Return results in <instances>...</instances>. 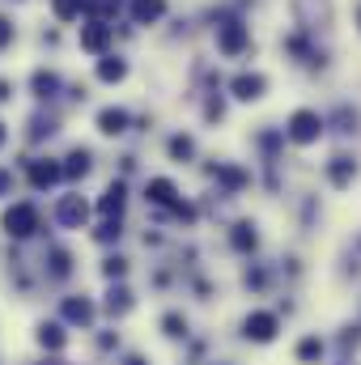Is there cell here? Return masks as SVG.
Here are the masks:
<instances>
[{
  "instance_id": "obj_4",
  "label": "cell",
  "mask_w": 361,
  "mask_h": 365,
  "mask_svg": "<svg viewBox=\"0 0 361 365\" xmlns=\"http://www.w3.org/2000/svg\"><path fill=\"white\" fill-rule=\"evenodd\" d=\"M332 357V340L319 336V331H306L293 340V365H327Z\"/></svg>"
},
{
  "instance_id": "obj_12",
  "label": "cell",
  "mask_w": 361,
  "mask_h": 365,
  "mask_svg": "<svg viewBox=\"0 0 361 365\" xmlns=\"http://www.w3.org/2000/svg\"><path fill=\"white\" fill-rule=\"evenodd\" d=\"M128 128V110H119V106H106L102 115H98V132H106V136H119Z\"/></svg>"
},
{
  "instance_id": "obj_22",
  "label": "cell",
  "mask_w": 361,
  "mask_h": 365,
  "mask_svg": "<svg viewBox=\"0 0 361 365\" xmlns=\"http://www.w3.org/2000/svg\"><path fill=\"white\" fill-rule=\"evenodd\" d=\"M39 344H43V349H64V331H60L56 323H43V327H39Z\"/></svg>"
},
{
  "instance_id": "obj_36",
  "label": "cell",
  "mask_w": 361,
  "mask_h": 365,
  "mask_svg": "<svg viewBox=\"0 0 361 365\" xmlns=\"http://www.w3.org/2000/svg\"><path fill=\"white\" fill-rule=\"evenodd\" d=\"M47 365H60V361H47Z\"/></svg>"
},
{
  "instance_id": "obj_18",
  "label": "cell",
  "mask_w": 361,
  "mask_h": 365,
  "mask_svg": "<svg viewBox=\"0 0 361 365\" xmlns=\"http://www.w3.org/2000/svg\"><path fill=\"white\" fill-rule=\"evenodd\" d=\"M81 9H90V0H51V13H56L60 21H73V17H81Z\"/></svg>"
},
{
  "instance_id": "obj_34",
  "label": "cell",
  "mask_w": 361,
  "mask_h": 365,
  "mask_svg": "<svg viewBox=\"0 0 361 365\" xmlns=\"http://www.w3.org/2000/svg\"><path fill=\"white\" fill-rule=\"evenodd\" d=\"M0 145H4V123H0Z\"/></svg>"
},
{
  "instance_id": "obj_3",
  "label": "cell",
  "mask_w": 361,
  "mask_h": 365,
  "mask_svg": "<svg viewBox=\"0 0 361 365\" xmlns=\"http://www.w3.org/2000/svg\"><path fill=\"white\" fill-rule=\"evenodd\" d=\"M293 17L306 34H319V30H332L336 21V4L332 0H293Z\"/></svg>"
},
{
  "instance_id": "obj_5",
  "label": "cell",
  "mask_w": 361,
  "mask_h": 365,
  "mask_svg": "<svg viewBox=\"0 0 361 365\" xmlns=\"http://www.w3.org/2000/svg\"><path fill=\"white\" fill-rule=\"evenodd\" d=\"M323 175H327V182H332L336 191H349V187L357 182V175H361V162L353 158V153H332L327 166H323Z\"/></svg>"
},
{
  "instance_id": "obj_27",
  "label": "cell",
  "mask_w": 361,
  "mask_h": 365,
  "mask_svg": "<svg viewBox=\"0 0 361 365\" xmlns=\"http://www.w3.org/2000/svg\"><path fill=\"white\" fill-rule=\"evenodd\" d=\"M162 327H166V336H175V340L187 336V319H179V314H166V319H162Z\"/></svg>"
},
{
  "instance_id": "obj_16",
  "label": "cell",
  "mask_w": 361,
  "mask_h": 365,
  "mask_svg": "<svg viewBox=\"0 0 361 365\" xmlns=\"http://www.w3.org/2000/svg\"><path fill=\"white\" fill-rule=\"evenodd\" d=\"M60 175H64V166H56V162H34L30 182H34V187H51V182H60Z\"/></svg>"
},
{
  "instance_id": "obj_2",
  "label": "cell",
  "mask_w": 361,
  "mask_h": 365,
  "mask_svg": "<svg viewBox=\"0 0 361 365\" xmlns=\"http://www.w3.org/2000/svg\"><path fill=\"white\" fill-rule=\"evenodd\" d=\"M280 331H285V319H280V310H268V306H255V310H247L243 314V340L247 344H260V349H268L280 340Z\"/></svg>"
},
{
  "instance_id": "obj_19",
  "label": "cell",
  "mask_w": 361,
  "mask_h": 365,
  "mask_svg": "<svg viewBox=\"0 0 361 365\" xmlns=\"http://www.w3.org/2000/svg\"><path fill=\"white\" fill-rule=\"evenodd\" d=\"M175 195H179V191H175V182L171 179H153L149 182V200H153V204H175Z\"/></svg>"
},
{
  "instance_id": "obj_26",
  "label": "cell",
  "mask_w": 361,
  "mask_h": 365,
  "mask_svg": "<svg viewBox=\"0 0 361 365\" xmlns=\"http://www.w3.org/2000/svg\"><path fill=\"white\" fill-rule=\"evenodd\" d=\"M86 170H90V153H86V149L68 153V166H64V175H86Z\"/></svg>"
},
{
  "instance_id": "obj_32",
  "label": "cell",
  "mask_w": 361,
  "mask_h": 365,
  "mask_svg": "<svg viewBox=\"0 0 361 365\" xmlns=\"http://www.w3.org/2000/svg\"><path fill=\"white\" fill-rule=\"evenodd\" d=\"M9 182H13V175H9V170H0V195L9 191Z\"/></svg>"
},
{
  "instance_id": "obj_20",
  "label": "cell",
  "mask_w": 361,
  "mask_h": 365,
  "mask_svg": "<svg viewBox=\"0 0 361 365\" xmlns=\"http://www.w3.org/2000/svg\"><path fill=\"white\" fill-rule=\"evenodd\" d=\"M106 310H111V314H128V310H132V293H128L123 284L111 289V293H106Z\"/></svg>"
},
{
  "instance_id": "obj_33",
  "label": "cell",
  "mask_w": 361,
  "mask_h": 365,
  "mask_svg": "<svg viewBox=\"0 0 361 365\" xmlns=\"http://www.w3.org/2000/svg\"><path fill=\"white\" fill-rule=\"evenodd\" d=\"M128 365H145V361H141V357H128Z\"/></svg>"
},
{
  "instance_id": "obj_28",
  "label": "cell",
  "mask_w": 361,
  "mask_h": 365,
  "mask_svg": "<svg viewBox=\"0 0 361 365\" xmlns=\"http://www.w3.org/2000/svg\"><path fill=\"white\" fill-rule=\"evenodd\" d=\"M119 4H123V0H90V9L98 13V17H106V13H119Z\"/></svg>"
},
{
  "instance_id": "obj_31",
  "label": "cell",
  "mask_w": 361,
  "mask_h": 365,
  "mask_svg": "<svg viewBox=\"0 0 361 365\" xmlns=\"http://www.w3.org/2000/svg\"><path fill=\"white\" fill-rule=\"evenodd\" d=\"M9 38H13V26H9V21H4V17H0V47H4V43H9Z\"/></svg>"
},
{
  "instance_id": "obj_9",
  "label": "cell",
  "mask_w": 361,
  "mask_h": 365,
  "mask_svg": "<svg viewBox=\"0 0 361 365\" xmlns=\"http://www.w3.org/2000/svg\"><path fill=\"white\" fill-rule=\"evenodd\" d=\"M230 90L238 102H260L264 93H268V77L264 73H238L234 81H230Z\"/></svg>"
},
{
  "instance_id": "obj_1",
  "label": "cell",
  "mask_w": 361,
  "mask_h": 365,
  "mask_svg": "<svg viewBox=\"0 0 361 365\" xmlns=\"http://www.w3.org/2000/svg\"><path fill=\"white\" fill-rule=\"evenodd\" d=\"M323 132H327V115H319L315 106H298V110L285 119V140H289V145H298V149L319 145V140H323Z\"/></svg>"
},
{
  "instance_id": "obj_10",
  "label": "cell",
  "mask_w": 361,
  "mask_h": 365,
  "mask_svg": "<svg viewBox=\"0 0 361 365\" xmlns=\"http://www.w3.org/2000/svg\"><path fill=\"white\" fill-rule=\"evenodd\" d=\"M90 217V204L81 200V195H68V200H60V208H56V221L60 225H81Z\"/></svg>"
},
{
  "instance_id": "obj_8",
  "label": "cell",
  "mask_w": 361,
  "mask_h": 365,
  "mask_svg": "<svg viewBox=\"0 0 361 365\" xmlns=\"http://www.w3.org/2000/svg\"><path fill=\"white\" fill-rule=\"evenodd\" d=\"M247 43H251V34H247L243 21H225V26H217V47H221L225 56H243Z\"/></svg>"
},
{
  "instance_id": "obj_17",
  "label": "cell",
  "mask_w": 361,
  "mask_h": 365,
  "mask_svg": "<svg viewBox=\"0 0 361 365\" xmlns=\"http://www.w3.org/2000/svg\"><path fill=\"white\" fill-rule=\"evenodd\" d=\"M106 217H119L123 212V182H111L106 191H102V204H98Z\"/></svg>"
},
{
  "instance_id": "obj_35",
  "label": "cell",
  "mask_w": 361,
  "mask_h": 365,
  "mask_svg": "<svg viewBox=\"0 0 361 365\" xmlns=\"http://www.w3.org/2000/svg\"><path fill=\"white\" fill-rule=\"evenodd\" d=\"M357 30H361V4H357Z\"/></svg>"
},
{
  "instance_id": "obj_25",
  "label": "cell",
  "mask_w": 361,
  "mask_h": 365,
  "mask_svg": "<svg viewBox=\"0 0 361 365\" xmlns=\"http://www.w3.org/2000/svg\"><path fill=\"white\" fill-rule=\"evenodd\" d=\"M56 90H60L56 73H34V93H39V98H51Z\"/></svg>"
},
{
  "instance_id": "obj_29",
  "label": "cell",
  "mask_w": 361,
  "mask_h": 365,
  "mask_svg": "<svg viewBox=\"0 0 361 365\" xmlns=\"http://www.w3.org/2000/svg\"><path fill=\"white\" fill-rule=\"evenodd\" d=\"M171 153H175V158H191V140H187V136H175V140H171Z\"/></svg>"
},
{
  "instance_id": "obj_6",
  "label": "cell",
  "mask_w": 361,
  "mask_h": 365,
  "mask_svg": "<svg viewBox=\"0 0 361 365\" xmlns=\"http://www.w3.org/2000/svg\"><path fill=\"white\" fill-rule=\"evenodd\" d=\"M332 353H336V361H353L361 353V319H349V323H340V331L332 336Z\"/></svg>"
},
{
  "instance_id": "obj_7",
  "label": "cell",
  "mask_w": 361,
  "mask_h": 365,
  "mask_svg": "<svg viewBox=\"0 0 361 365\" xmlns=\"http://www.w3.org/2000/svg\"><path fill=\"white\" fill-rule=\"evenodd\" d=\"M4 230H9L13 238H30V234L39 230V212H34V204H13V208L4 212Z\"/></svg>"
},
{
  "instance_id": "obj_13",
  "label": "cell",
  "mask_w": 361,
  "mask_h": 365,
  "mask_svg": "<svg viewBox=\"0 0 361 365\" xmlns=\"http://www.w3.org/2000/svg\"><path fill=\"white\" fill-rule=\"evenodd\" d=\"M64 319L86 327V323L93 319V302H90V297H68V302H64Z\"/></svg>"
},
{
  "instance_id": "obj_14",
  "label": "cell",
  "mask_w": 361,
  "mask_h": 365,
  "mask_svg": "<svg viewBox=\"0 0 361 365\" xmlns=\"http://www.w3.org/2000/svg\"><path fill=\"white\" fill-rule=\"evenodd\" d=\"M166 13V0H132V17L141 21V26H149V21H158Z\"/></svg>"
},
{
  "instance_id": "obj_23",
  "label": "cell",
  "mask_w": 361,
  "mask_h": 365,
  "mask_svg": "<svg viewBox=\"0 0 361 365\" xmlns=\"http://www.w3.org/2000/svg\"><path fill=\"white\" fill-rule=\"evenodd\" d=\"M217 179L225 182V187H234V191H238V187H247V170H238V166H217Z\"/></svg>"
},
{
  "instance_id": "obj_15",
  "label": "cell",
  "mask_w": 361,
  "mask_h": 365,
  "mask_svg": "<svg viewBox=\"0 0 361 365\" xmlns=\"http://www.w3.org/2000/svg\"><path fill=\"white\" fill-rule=\"evenodd\" d=\"M106 38H111V26H102V21H93V26L81 30V47H86V51H102Z\"/></svg>"
},
{
  "instance_id": "obj_11",
  "label": "cell",
  "mask_w": 361,
  "mask_h": 365,
  "mask_svg": "<svg viewBox=\"0 0 361 365\" xmlns=\"http://www.w3.org/2000/svg\"><path fill=\"white\" fill-rule=\"evenodd\" d=\"M230 242H234V251H238V255H251V251L260 247V234H255V225H251V221H238V225H234V234H230Z\"/></svg>"
},
{
  "instance_id": "obj_24",
  "label": "cell",
  "mask_w": 361,
  "mask_h": 365,
  "mask_svg": "<svg viewBox=\"0 0 361 365\" xmlns=\"http://www.w3.org/2000/svg\"><path fill=\"white\" fill-rule=\"evenodd\" d=\"M123 73H128L123 60H102V64H98V77H102V81H123Z\"/></svg>"
},
{
  "instance_id": "obj_21",
  "label": "cell",
  "mask_w": 361,
  "mask_h": 365,
  "mask_svg": "<svg viewBox=\"0 0 361 365\" xmlns=\"http://www.w3.org/2000/svg\"><path fill=\"white\" fill-rule=\"evenodd\" d=\"M327 123H336V132H345V136H349V132H357V110L340 106V110H336V115H332Z\"/></svg>"
},
{
  "instance_id": "obj_30",
  "label": "cell",
  "mask_w": 361,
  "mask_h": 365,
  "mask_svg": "<svg viewBox=\"0 0 361 365\" xmlns=\"http://www.w3.org/2000/svg\"><path fill=\"white\" fill-rule=\"evenodd\" d=\"M123 272H128V264H123L119 255H115V259H106V276H123Z\"/></svg>"
}]
</instances>
